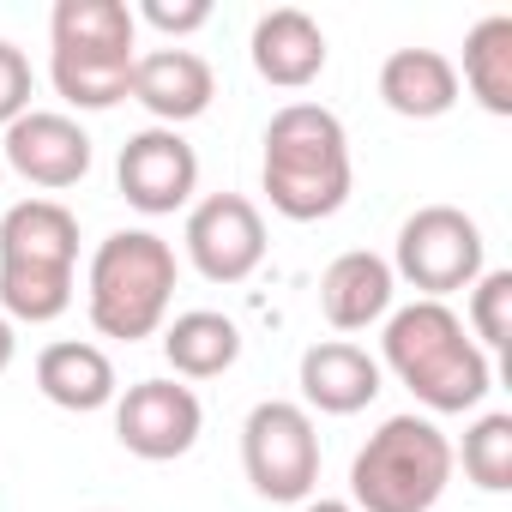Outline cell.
<instances>
[{"mask_svg": "<svg viewBox=\"0 0 512 512\" xmlns=\"http://www.w3.org/2000/svg\"><path fill=\"white\" fill-rule=\"evenodd\" d=\"M380 368H392L422 410L434 416H464L488 398L494 368L488 350H476V338L464 332V320L446 302H410L386 314V338H380Z\"/></svg>", "mask_w": 512, "mask_h": 512, "instance_id": "cell-1", "label": "cell"}, {"mask_svg": "<svg viewBox=\"0 0 512 512\" xmlns=\"http://www.w3.org/2000/svg\"><path fill=\"white\" fill-rule=\"evenodd\" d=\"M266 199L290 223H320L350 199V133L326 103H284L266 127Z\"/></svg>", "mask_w": 512, "mask_h": 512, "instance_id": "cell-2", "label": "cell"}, {"mask_svg": "<svg viewBox=\"0 0 512 512\" xmlns=\"http://www.w3.org/2000/svg\"><path fill=\"white\" fill-rule=\"evenodd\" d=\"M79 217L61 199H19L0 217V308L7 320L49 326L73 308Z\"/></svg>", "mask_w": 512, "mask_h": 512, "instance_id": "cell-3", "label": "cell"}, {"mask_svg": "<svg viewBox=\"0 0 512 512\" xmlns=\"http://www.w3.org/2000/svg\"><path fill=\"white\" fill-rule=\"evenodd\" d=\"M139 19L127 0H55L49 79L73 109H115L133 91Z\"/></svg>", "mask_w": 512, "mask_h": 512, "instance_id": "cell-4", "label": "cell"}, {"mask_svg": "<svg viewBox=\"0 0 512 512\" xmlns=\"http://www.w3.org/2000/svg\"><path fill=\"white\" fill-rule=\"evenodd\" d=\"M175 247L157 229H115L97 241L91 272H85V308L103 338L139 344L169 320L175 302Z\"/></svg>", "mask_w": 512, "mask_h": 512, "instance_id": "cell-5", "label": "cell"}, {"mask_svg": "<svg viewBox=\"0 0 512 512\" xmlns=\"http://www.w3.org/2000/svg\"><path fill=\"white\" fill-rule=\"evenodd\" d=\"M452 440L434 416H386L350 464V506L356 512H434L452 482Z\"/></svg>", "mask_w": 512, "mask_h": 512, "instance_id": "cell-6", "label": "cell"}, {"mask_svg": "<svg viewBox=\"0 0 512 512\" xmlns=\"http://www.w3.org/2000/svg\"><path fill=\"white\" fill-rule=\"evenodd\" d=\"M392 278H404L410 290H422V302H446L452 290H470L488 272V241L476 229L470 211L458 205H422L404 217L398 229V253H392Z\"/></svg>", "mask_w": 512, "mask_h": 512, "instance_id": "cell-7", "label": "cell"}, {"mask_svg": "<svg viewBox=\"0 0 512 512\" xmlns=\"http://www.w3.org/2000/svg\"><path fill=\"white\" fill-rule=\"evenodd\" d=\"M241 470L260 500H308L320 482V434L314 416L290 398L253 404L241 422Z\"/></svg>", "mask_w": 512, "mask_h": 512, "instance_id": "cell-8", "label": "cell"}, {"mask_svg": "<svg viewBox=\"0 0 512 512\" xmlns=\"http://www.w3.org/2000/svg\"><path fill=\"white\" fill-rule=\"evenodd\" d=\"M187 260L205 284H247L266 260V217L247 193H205L187 211Z\"/></svg>", "mask_w": 512, "mask_h": 512, "instance_id": "cell-9", "label": "cell"}, {"mask_svg": "<svg viewBox=\"0 0 512 512\" xmlns=\"http://www.w3.org/2000/svg\"><path fill=\"white\" fill-rule=\"evenodd\" d=\"M199 428H205V404L181 380H139L115 398V440L145 464L187 458L199 446Z\"/></svg>", "mask_w": 512, "mask_h": 512, "instance_id": "cell-10", "label": "cell"}, {"mask_svg": "<svg viewBox=\"0 0 512 512\" xmlns=\"http://www.w3.org/2000/svg\"><path fill=\"white\" fill-rule=\"evenodd\" d=\"M115 181H121V199L133 211L169 217V211L193 205V193H199V151L175 127H145V133H133L121 145Z\"/></svg>", "mask_w": 512, "mask_h": 512, "instance_id": "cell-11", "label": "cell"}, {"mask_svg": "<svg viewBox=\"0 0 512 512\" xmlns=\"http://www.w3.org/2000/svg\"><path fill=\"white\" fill-rule=\"evenodd\" d=\"M0 163H7L13 175H25L31 187H79L91 175V133L61 115V109H25L7 139H0Z\"/></svg>", "mask_w": 512, "mask_h": 512, "instance_id": "cell-12", "label": "cell"}, {"mask_svg": "<svg viewBox=\"0 0 512 512\" xmlns=\"http://www.w3.org/2000/svg\"><path fill=\"white\" fill-rule=\"evenodd\" d=\"M133 103H145L151 115H157V127H187V121H199L205 109H211V97H217V73H211V61L205 55H193V49H151V55H139L133 61V91H127Z\"/></svg>", "mask_w": 512, "mask_h": 512, "instance_id": "cell-13", "label": "cell"}, {"mask_svg": "<svg viewBox=\"0 0 512 512\" xmlns=\"http://www.w3.org/2000/svg\"><path fill=\"white\" fill-rule=\"evenodd\" d=\"M380 380H386V368L350 338H326V344L302 350V410L356 416L380 398Z\"/></svg>", "mask_w": 512, "mask_h": 512, "instance_id": "cell-14", "label": "cell"}, {"mask_svg": "<svg viewBox=\"0 0 512 512\" xmlns=\"http://www.w3.org/2000/svg\"><path fill=\"white\" fill-rule=\"evenodd\" d=\"M247 55H253V73H260L266 85H278V91H302V85H314L320 73H326V31L302 13V7H272L260 25H253V43H247Z\"/></svg>", "mask_w": 512, "mask_h": 512, "instance_id": "cell-15", "label": "cell"}, {"mask_svg": "<svg viewBox=\"0 0 512 512\" xmlns=\"http://www.w3.org/2000/svg\"><path fill=\"white\" fill-rule=\"evenodd\" d=\"M392 296H398V278H392V266L380 260V253H368V247L338 253V260L326 266V278H320V314L338 332H368L374 320L392 314Z\"/></svg>", "mask_w": 512, "mask_h": 512, "instance_id": "cell-16", "label": "cell"}, {"mask_svg": "<svg viewBox=\"0 0 512 512\" xmlns=\"http://www.w3.org/2000/svg\"><path fill=\"white\" fill-rule=\"evenodd\" d=\"M37 392L55 410H79V416H91V410H103V404L121 398L109 350L85 344V338H61V344H49L37 356Z\"/></svg>", "mask_w": 512, "mask_h": 512, "instance_id": "cell-17", "label": "cell"}, {"mask_svg": "<svg viewBox=\"0 0 512 512\" xmlns=\"http://www.w3.org/2000/svg\"><path fill=\"white\" fill-rule=\"evenodd\" d=\"M380 103L404 121H440L458 103V67L440 49H392L380 61Z\"/></svg>", "mask_w": 512, "mask_h": 512, "instance_id": "cell-18", "label": "cell"}, {"mask_svg": "<svg viewBox=\"0 0 512 512\" xmlns=\"http://www.w3.org/2000/svg\"><path fill=\"white\" fill-rule=\"evenodd\" d=\"M163 356L181 380H217L241 362V326L217 308H187L163 326Z\"/></svg>", "mask_w": 512, "mask_h": 512, "instance_id": "cell-19", "label": "cell"}, {"mask_svg": "<svg viewBox=\"0 0 512 512\" xmlns=\"http://www.w3.org/2000/svg\"><path fill=\"white\" fill-rule=\"evenodd\" d=\"M464 85L488 115H512V19L488 13L464 37Z\"/></svg>", "mask_w": 512, "mask_h": 512, "instance_id": "cell-20", "label": "cell"}, {"mask_svg": "<svg viewBox=\"0 0 512 512\" xmlns=\"http://www.w3.org/2000/svg\"><path fill=\"white\" fill-rule=\"evenodd\" d=\"M464 476L482 494H506L512 488V416L506 410H488V416L470 422V434H464Z\"/></svg>", "mask_w": 512, "mask_h": 512, "instance_id": "cell-21", "label": "cell"}, {"mask_svg": "<svg viewBox=\"0 0 512 512\" xmlns=\"http://www.w3.org/2000/svg\"><path fill=\"white\" fill-rule=\"evenodd\" d=\"M476 350H506L512 344V272H482L470 284V326Z\"/></svg>", "mask_w": 512, "mask_h": 512, "instance_id": "cell-22", "label": "cell"}, {"mask_svg": "<svg viewBox=\"0 0 512 512\" xmlns=\"http://www.w3.org/2000/svg\"><path fill=\"white\" fill-rule=\"evenodd\" d=\"M31 97H37V73H31L25 49L0 37V127H13L31 109Z\"/></svg>", "mask_w": 512, "mask_h": 512, "instance_id": "cell-23", "label": "cell"}, {"mask_svg": "<svg viewBox=\"0 0 512 512\" xmlns=\"http://www.w3.org/2000/svg\"><path fill=\"white\" fill-rule=\"evenodd\" d=\"M139 19L157 25L163 37H187V31H205L211 25V0H145Z\"/></svg>", "mask_w": 512, "mask_h": 512, "instance_id": "cell-24", "label": "cell"}, {"mask_svg": "<svg viewBox=\"0 0 512 512\" xmlns=\"http://www.w3.org/2000/svg\"><path fill=\"white\" fill-rule=\"evenodd\" d=\"M13 356H19V338H13V320H7V314H0V374H7V368H13Z\"/></svg>", "mask_w": 512, "mask_h": 512, "instance_id": "cell-25", "label": "cell"}, {"mask_svg": "<svg viewBox=\"0 0 512 512\" xmlns=\"http://www.w3.org/2000/svg\"><path fill=\"white\" fill-rule=\"evenodd\" d=\"M302 512H356L350 500H302Z\"/></svg>", "mask_w": 512, "mask_h": 512, "instance_id": "cell-26", "label": "cell"}, {"mask_svg": "<svg viewBox=\"0 0 512 512\" xmlns=\"http://www.w3.org/2000/svg\"><path fill=\"white\" fill-rule=\"evenodd\" d=\"M0 175H7V163H0Z\"/></svg>", "mask_w": 512, "mask_h": 512, "instance_id": "cell-27", "label": "cell"}]
</instances>
